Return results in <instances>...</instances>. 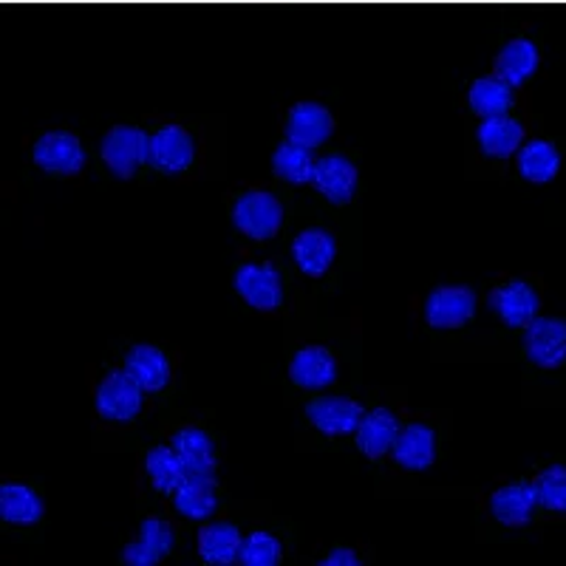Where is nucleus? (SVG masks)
<instances>
[{"label": "nucleus", "instance_id": "20e7f679", "mask_svg": "<svg viewBox=\"0 0 566 566\" xmlns=\"http://www.w3.org/2000/svg\"><path fill=\"white\" fill-rule=\"evenodd\" d=\"M306 417L312 419L317 431L326 433V437H348V433L357 431L360 419L366 417V411L360 408V402L346 397H317L306 406Z\"/></svg>", "mask_w": 566, "mask_h": 566}, {"label": "nucleus", "instance_id": "f3484780", "mask_svg": "<svg viewBox=\"0 0 566 566\" xmlns=\"http://www.w3.org/2000/svg\"><path fill=\"white\" fill-rule=\"evenodd\" d=\"M125 371L136 380V386L145 394H156L168 386L170 380V363L168 357L156 346H136L128 352Z\"/></svg>", "mask_w": 566, "mask_h": 566}, {"label": "nucleus", "instance_id": "6e6552de", "mask_svg": "<svg viewBox=\"0 0 566 566\" xmlns=\"http://www.w3.org/2000/svg\"><path fill=\"white\" fill-rule=\"evenodd\" d=\"M34 161L49 174H63L74 176L83 170L85 165V150L74 134L65 130H52L34 145Z\"/></svg>", "mask_w": 566, "mask_h": 566}, {"label": "nucleus", "instance_id": "f8f14e48", "mask_svg": "<svg viewBox=\"0 0 566 566\" xmlns=\"http://www.w3.org/2000/svg\"><path fill=\"white\" fill-rule=\"evenodd\" d=\"M490 310L510 328H522L538 315V295L524 281H513L490 292Z\"/></svg>", "mask_w": 566, "mask_h": 566}, {"label": "nucleus", "instance_id": "412c9836", "mask_svg": "<svg viewBox=\"0 0 566 566\" xmlns=\"http://www.w3.org/2000/svg\"><path fill=\"white\" fill-rule=\"evenodd\" d=\"M524 142V128L515 119H510L507 114L502 116H488L479 125V145L488 156L495 159H507L515 150H522Z\"/></svg>", "mask_w": 566, "mask_h": 566}, {"label": "nucleus", "instance_id": "a211bd4d", "mask_svg": "<svg viewBox=\"0 0 566 566\" xmlns=\"http://www.w3.org/2000/svg\"><path fill=\"white\" fill-rule=\"evenodd\" d=\"M174 502L181 515L196 518V522L212 515V510L219 504V499H216V476L212 473H187V479L174 493Z\"/></svg>", "mask_w": 566, "mask_h": 566}, {"label": "nucleus", "instance_id": "4468645a", "mask_svg": "<svg viewBox=\"0 0 566 566\" xmlns=\"http://www.w3.org/2000/svg\"><path fill=\"white\" fill-rule=\"evenodd\" d=\"M399 437V422L388 408H374L366 417L360 419L354 439H357V448L366 453L368 459H380L388 451H394Z\"/></svg>", "mask_w": 566, "mask_h": 566}, {"label": "nucleus", "instance_id": "bb28decb", "mask_svg": "<svg viewBox=\"0 0 566 566\" xmlns=\"http://www.w3.org/2000/svg\"><path fill=\"white\" fill-rule=\"evenodd\" d=\"M0 515L9 524H34L43 515V502L27 484H3L0 488Z\"/></svg>", "mask_w": 566, "mask_h": 566}, {"label": "nucleus", "instance_id": "39448f33", "mask_svg": "<svg viewBox=\"0 0 566 566\" xmlns=\"http://www.w3.org/2000/svg\"><path fill=\"white\" fill-rule=\"evenodd\" d=\"M142 388L128 371H111L97 388V411L105 419H116V422H128L139 413L142 408Z\"/></svg>", "mask_w": 566, "mask_h": 566}, {"label": "nucleus", "instance_id": "9d476101", "mask_svg": "<svg viewBox=\"0 0 566 566\" xmlns=\"http://www.w3.org/2000/svg\"><path fill=\"white\" fill-rule=\"evenodd\" d=\"M332 128L335 123L328 108H323L321 103H297L286 119V139L312 150L332 136Z\"/></svg>", "mask_w": 566, "mask_h": 566}, {"label": "nucleus", "instance_id": "4be33fe9", "mask_svg": "<svg viewBox=\"0 0 566 566\" xmlns=\"http://www.w3.org/2000/svg\"><path fill=\"white\" fill-rule=\"evenodd\" d=\"M437 437L428 424H408L406 431H399L397 444H394V459L406 470H428L437 453Z\"/></svg>", "mask_w": 566, "mask_h": 566}, {"label": "nucleus", "instance_id": "2eb2a0df", "mask_svg": "<svg viewBox=\"0 0 566 566\" xmlns=\"http://www.w3.org/2000/svg\"><path fill=\"white\" fill-rule=\"evenodd\" d=\"M174 549V527L161 518L142 522V535L136 544L123 549V560L130 566H156Z\"/></svg>", "mask_w": 566, "mask_h": 566}, {"label": "nucleus", "instance_id": "f257e3e1", "mask_svg": "<svg viewBox=\"0 0 566 566\" xmlns=\"http://www.w3.org/2000/svg\"><path fill=\"white\" fill-rule=\"evenodd\" d=\"M103 161L119 179H130L150 159V136L130 125H116L103 139Z\"/></svg>", "mask_w": 566, "mask_h": 566}, {"label": "nucleus", "instance_id": "c756f323", "mask_svg": "<svg viewBox=\"0 0 566 566\" xmlns=\"http://www.w3.org/2000/svg\"><path fill=\"white\" fill-rule=\"evenodd\" d=\"M535 490H538V504L555 513H566V468L564 464H553V468L541 470V476L535 479Z\"/></svg>", "mask_w": 566, "mask_h": 566}, {"label": "nucleus", "instance_id": "f03ea898", "mask_svg": "<svg viewBox=\"0 0 566 566\" xmlns=\"http://www.w3.org/2000/svg\"><path fill=\"white\" fill-rule=\"evenodd\" d=\"M232 221L244 232L247 239L266 241L277 232L283 221V207L281 201L264 190H250L239 199L235 210H232Z\"/></svg>", "mask_w": 566, "mask_h": 566}, {"label": "nucleus", "instance_id": "cd10ccee", "mask_svg": "<svg viewBox=\"0 0 566 566\" xmlns=\"http://www.w3.org/2000/svg\"><path fill=\"white\" fill-rule=\"evenodd\" d=\"M272 170L292 185H306L315 176V159H312L310 148L286 139L277 145L275 156H272Z\"/></svg>", "mask_w": 566, "mask_h": 566}, {"label": "nucleus", "instance_id": "5701e85b", "mask_svg": "<svg viewBox=\"0 0 566 566\" xmlns=\"http://www.w3.org/2000/svg\"><path fill=\"white\" fill-rule=\"evenodd\" d=\"M241 538L239 527H232V524H210L199 533V555L212 566H227L235 564L241 555Z\"/></svg>", "mask_w": 566, "mask_h": 566}, {"label": "nucleus", "instance_id": "9b49d317", "mask_svg": "<svg viewBox=\"0 0 566 566\" xmlns=\"http://www.w3.org/2000/svg\"><path fill=\"white\" fill-rule=\"evenodd\" d=\"M312 185L317 187V193L326 196L335 205H346L352 201L354 190H357V168L346 156H323L315 161V176Z\"/></svg>", "mask_w": 566, "mask_h": 566}, {"label": "nucleus", "instance_id": "ddd939ff", "mask_svg": "<svg viewBox=\"0 0 566 566\" xmlns=\"http://www.w3.org/2000/svg\"><path fill=\"white\" fill-rule=\"evenodd\" d=\"M538 507V490L530 482H515L507 488H499L490 499V510L504 527H524L533 518V510Z\"/></svg>", "mask_w": 566, "mask_h": 566}, {"label": "nucleus", "instance_id": "7ed1b4c3", "mask_svg": "<svg viewBox=\"0 0 566 566\" xmlns=\"http://www.w3.org/2000/svg\"><path fill=\"white\" fill-rule=\"evenodd\" d=\"M527 357L541 368H558L566 360V323L555 317H533L524 332Z\"/></svg>", "mask_w": 566, "mask_h": 566}, {"label": "nucleus", "instance_id": "6ab92c4d", "mask_svg": "<svg viewBox=\"0 0 566 566\" xmlns=\"http://www.w3.org/2000/svg\"><path fill=\"white\" fill-rule=\"evenodd\" d=\"M335 239L326 230H306L301 232L292 244V258L301 266V272L312 277H321L335 261Z\"/></svg>", "mask_w": 566, "mask_h": 566}, {"label": "nucleus", "instance_id": "c85d7f7f", "mask_svg": "<svg viewBox=\"0 0 566 566\" xmlns=\"http://www.w3.org/2000/svg\"><path fill=\"white\" fill-rule=\"evenodd\" d=\"M145 468H148V476L154 479V488L161 490V493H176L179 484L187 479V468L181 464L179 453L174 451V444L170 448H165V444L154 448L145 459Z\"/></svg>", "mask_w": 566, "mask_h": 566}, {"label": "nucleus", "instance_id": "dca6fc26", "mask_svg": "<svg viewBox=\"0 0 566 566\" xmlns=\"http://www.w3.org/2000/svg\"><path fill=\"white\" fill-rule=\"evenodd\" d=\"M292 382H297L301 388H310V391H321V388L332 386L337 377L335 357L321 346H306L292 357L290 366Z\"/></svg>", "mask_w": 566, "mask_h": 566}, {"label": "nucleus", "instance_id": "7c9ffc66", "mask_svg": "<svg viewBox=\"0 0 566 566\" xmlns=\"http://www.w3.org/2000/svg\"><path fill=\"white\" fill-rule=\"evenodd\" d=\"M239 560L244 566H275L281 560V541L270 533H250L241 544Z\"/></svg>", "mask_w": 566, "mask_h": 566}, {"label": "nucleus", "instance_id": "a878e982", "mask_svg": "<svg viewBox=\"0 0 566 566\" xmlns=\"http://www.w3.org/2000/svg\"><path fill=\"white\" fill-rule=\"evenodd\" d=\"M170 444H174V451L179 453L187 473H212V470H216L212 442L205 431H199V428H185V431L176 433Z\"/></svg>", "mask_w": 566, "mask_h": 566}, {"label": "nucleus", "instance_id": "1a4fd4ad", "mask_svg": "<svg viewBox=\"0 0 566 566\" xmlns=\"http://www.w3.org/2000/svg\"><path fill=\"white\" fill-rule=\"evenodd\" d=\"M235 290L244 297L250 306L261 312H272L281 306L283 301V286L281 275L275 266L266 264H244L235 272Z\"/></svg>", "mask_w": 566, "mask_h": 566}, {"label": "nucleus", "instance_id": "aec40b11", "mask_svg": "<svg viewBox=\"0 0 566 566\" xmlns=\"http://www.w3.org/2000/svg\"><path fill=\"white\" fill-rule=\"evenodd\" d=\"M535 71H538V49H535L533 40H510L502 52H499V57H495V74L504 83L513 85V88L527 83Z\"/></svg>", "mask_w": 566, "mask_h": 566}, {"label": "nucleus", "instance_id": "2f4dec72", "mask_svg": "<svg viewBox=\"0 0 566 566\" xmlns=\"http://www.w3.org/2000/svg\"><path fill=\"white\" fill-rule=\"evenodd\" d=\"M360 558L354 555V549H335L328 558L321 560V566H357Z\"/></svg>", "mask_w": 566, "mask_h": 566}, {"label": "nucleus", "instance_id": "423d86ee", "mask_svg": "<svg viewBox=\"0 0 566 566\" xmlns=\"http://www.w3.org/2000/svg\"><path fill=\"white\" fill-rule=\"evenodd\" d=\"M193 136L179 125H165L150 136V165L161 174H181L193 165Z\"/></svg>", "mask_w": 566, "mask_h": 566}, {"label": "nucleus", "instance_id": "393cba45", "mask_svg": "<svg viewBox=\"0 0 566 566\" xmlns=\"http://www.w3.org/2000/svg\"><path fill=\"white\" fill-rule=\"evenodd\" d=\"M518 170L527 181L533 185H547L555 179V174L560 170V154L555 150V145L544 139H533L530 145H524L518 150Z\"/></svg>", "mask_w": 566, "mask_h": 566}, {"label": "nucleus", "instance_id": "b1692460", "mask_svg": "<svg viewBox=\"0 0 566 566\" xmlns=\"http://www.w3.org/2000/svg\"><path fill=\"white\" fill-rule=\"evenodd\" d=\"M468 103L482 119H488V116H502L513 108V85L504 83L499 74H493V77H479L476 83L470 85Z\"/></svg>", "mask_w": 566, "mask_h": 566}, {"label": "nucleus", "instance_id": "0eeeda50", "mask_svg": "<svg viewBox=\"0 0 566 566\" xmlns=\"http://www.w3.org/2000/svg\"><path fill=\"white\" fill-rule=\"evenodd\" d=\"M476 315V295L468 286H442L424 303V317L433 328H459Z\"/></svg>", "mask_w": 566, "mask_h": 566}]
</instances>
